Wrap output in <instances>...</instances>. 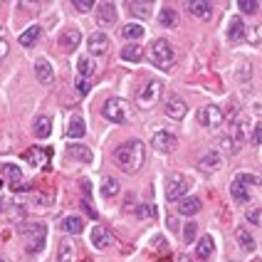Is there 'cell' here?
<instances>
[{
	"instance_id": "cell-1",
	"label": "cell",
	"mask_w": 262,
	"mask_h": 262,
	"mask_svg": "<svg viewBox=\"0 0 262 262\" xmlns=\"http://www.w3.org/2000/svg\"><path fill=\"white\" fill-rule=\"evenodd\" d=\"M114 163H117L124 173L141 171V166H144V144H141L139 139H131V141H124L121 146H117Z\"/></svg>"
},
{
	"instance_id": "cell-2",
	"label": "cell",
	"mask_w": 262,
	"mask_h": 262,
	"mask_svg": "<svg viewBox=\"0 0 262 262\" xmlns=\"http://www.w3.org/2000/svg\"><path fill=\"white\" fill-rule=\"evenodd\" d=\"M151 62H154L159 70H163V72H168V70L173 67L176 55H173V47H171L168 40H154V45H151Z\"/></svg>"
},
{
	"instance_id": "cell-3",
	"label": "cell",
	"mask_w": 262,
	"mask_h": 262,
	"mask_svg": "<svg viewBox=\"0 0 262 262\" xmlns=\"http://www.w3.org/2000/svg\"><path fill=\"white\" fill-rule=\"evenodd\" d=\"M104 119L114 121V124H126L129 121V106L124 99H106L102 106Z\"/></svg>"
},
{
	"instance_id": "cell-4",
	"label": "cell",
	"mask_w": 262,
	"mask_h": 262,
	"mask_svg": "<svg viewBox=\"0 0 262 262\" xmlns=\"http://www.w3.org/2000/svg\"><path fill=\"white\" fill-rule=\"evenodd\" d=\"M20 235H25V237H28V252H37V250H42V245H45L47 228H45L42 223L23 225V228H20Z\"/></svg>"
},
{
	"instance_id": "cell-5",
	"label": "cell",
	"mask_w": 262,
	"mask_h": 262,
	"mask_svg": "<svg viewBox=\"0 0 262 262\" xmlns=\"http://www.w3.org/2000/svg\"><path fill=\"white\" fill-rule=\"evenodd\" d=\"M161 92H163V84H161L159 79L146 82L144 89H141V94H139V106H141V109H151V106L161 99Z\"/></svg>"
},
{
	"instance_id": "cell-6",
	"label": "cell",
	"mask_w": 262,
	"mask_h": 262,
	"mask_svg": "<svg viewBox=\"0 0 262 262\" xmlns=\"http://www.w3.org/2000/svg\"><path fill=\"white\" fill-rule=\"evenodd\" d=\"M188 178L183 173H173L168 178V188H166V198L168 201H181L183 195H186V190H188Z\"/></svg>"
},
{
	"instance_id": "cell-7",
	"label": "cell",
	"mask_w": 262,
	"mask_h": 262,
	"mask_svg": "<svg viewBox=\"0 0 262 262\" xmlns=\"http://www.w3.org/2000/svg\"><path fill=\"white\" fill-rule=\"evenodd\" d=\"M198 121L203 124L205 129H218L220 124H223V112H220V106H215V104L203 106V109L198 112Z\"/></svg>"
},
{
	"instance_id": "cell-8",
	"label": "cell",
	"mask_w": 262,
	"mask_h": 262,
	"mask_svg": "<svg viewBox=\"0 0 262 262\" xmlns=\"http://www.w3.org/2000/svg\"><path fill=\"white\" fill-rule=\"evenodd\" d=\"M151 144H154V148L161 151V154H173L176 146H178V139H176L171 131H156L154 139H151Z\"/></svg>"
},
{
	"instance_id": "cell-9",
	"label": "cell",
	"mask_w": 262,
	"mask_h": 262,
	"mask_svg": "<svg viewBox=\"0 0 262 262\" xmlns=\"http://www.w3.org/2000/svg\"><path fill=\"white\" fill-rule=\"evenodd\" d=\"M188 114V104L183 102L178 94H171L168 99H166V117L176 119V121H181V119Z\"/></svg>"
},
{
	"instance_id": "cell-10",
	"label": "cell",
	"mask_w": 262,
	"mask_h": 262,
	"mask_svg": "<svg viewBox=\"0 0 262 262\" xmlns=\"http://www.w3.org/2000/svg\"><path fill=\"white\" fill-rule=\"evenodd\" d=\"M109 37L104 35V32H92L89 35V40H87V47H89V52L94 55V57H102V55H106L109 52Z\"/></svg>"
},
{
	"instance_id": "cell-11",
	"label": "cell",
	"mask_w": 262,
	"mask_h": 262,
	"mask_svg": "<svg viewBox=\"0 0 262 262\" xmlns=\"http://www.w3.org/2000/svg\"><path fill=\"white\" fill-rule=\"evenodd\" d=\"M112 243H114L112 230H109L106 225H94V230H92V245L97 250H106Z\"/></svg>"
},
{
	"instance_id": "cell-12",
	"label": "cell",
	"mask_w": 262,
	"mask_h": 262,
	"mask_svg": "<svg viewBox=\"0 0 262 262\" xmlns=\"http://www.w3.org/2000/svg\"><path fill=\"white\" fill-rule=\"evenodd\" d=\"M35 74H37V82L40 84H52L55 82V70H52V64L45 57H40L35 62Z\"/></svg>"
},
{
	"instance_id": "cell-13",
	"label": "cell",
	"mask_w": 262,
	"mask_h": 262,
	"mask_svg": "<svg viewBox=\"0 0 262 262\" xmlns=\"http://www.w3.org/2000/svg\"><path fill=\"white\" fill-rule=\"evenodd\" d=\"M198 168H201L203 173H213V171H220V168H223V156H220L218 151H210V154H205L203 159L198 161Z\"/></svg>"
},
{
	"instance_id": "cell-14",
	"label": "cell",
	"mask_w": 262,
	"mask_h": 262,
	"mask_svg": "<svg viewBox=\"0 0 262 262\" xmlns=\"http://www.w3.org/2000/svg\"><path fill=\"white\" fill-rule=\"evenodd\" d=\"M176 203H178V213H181V215H195V213H201V208H203L201 198H195V195H183V198L176 201Z\"/></svg>"
},
{
	"instance_id": "cell-15",
	"label": "cell",
	"mask_w": 262,
	"mask_h": 262,
	"mask_svg": "<svg viewBox=\"0 0 262 262\" xmlns=\"http://www.w3.org/2000/svg\"><path fill=\"white\" fill-rule=\"evenodd\" d=\"M67 156L74 159V163H92V159H94L92 148H87V146H82V144H70L67 146Z\"/></svg>"
},
{
	"instance_id": "cell-16",
	"label": "cell",
	"mask_w": 262,
	"mask_h": 262,
	"mask_svg": "<svg viewBox=\"0 0 262 262\" xmlns=\"http://www.w3.org/2000/svg\"><path fill=\"white\" fill-rule=\"evenodd\" d=\"M188 13L193 17L208 20V17H213V3H208V0H193V3H188Z\"/></svg>"
},
{
	"instance_id": "cell-17",
	"label": "cell",
	"mask_w": 262,
	"mask_h": 262,
	"mask_svg": "<svg viewBox=\"0 0 262 262\" xmlns=\"http://www.w3.org/2000/svg\"><path fill=\"white\" fill-rule=\"evenodd\" d=\"M23 159L28 161L32 168H40V166H45V163H47V151H45V148H40V146H32V148H28V151L23 154Z\"/></svg>"
},
{
	"instance_id": "cell-18",
	"label": "cell",
	"mask_w": 262,
	"mask_h": 262,
	"mask_svg": "<svg viewBox=\"0 0 262 262\" xmlns=\"http://www.w3.org/2000/svg\"><path fill=\"white\" fill-rule=\"evenodd\" d=\"M126 213H131L134 218H139V220H144V218H156V205H151V203H139V205H126Z\"/></svg>"
},
{
	"instance_id": "cell-19",
	"label": "cell",
	"mask_w": 262,
	"mask_h": 262,
	"mask_svg": "<svg viewBox=\"0 0 262 262\" xmlns=\"http://www.w3.org/2000/svg\"><path fill=\"white\" fill-rule=\"evenodd\" d=\"M97 15H99V23H102V25H112V23L117 20V5H114V3H99Z\"/></svg>"
},
{
	"instance_id": "cell-20",
	"label": "cell",
	"mask_w": 262,
	"mask_h": 262,
	"mask_svg": "<svg viewBox=\"0 0 262 262\" xmlns=\"http://www.w3.org/2000/svg\"><path fill=\"white\" fill-rule=\"evenodd\" d=\"M79 42H82V35H79L77 28H67L62 32V37H59V45H62L64 50H74Z\"/></svg>"
},
{
	"instance_id": "cell-21",
	"label": "cell",
	"mask_w": 262,
	"mask_h": 262,
	"mask_svg": "<svg viewBox=\"0 0 262 262\" xmlns=\"http://www.w3.org/2000/svg\"><path fill=\"white\" fill-rule=\"evenodd\" d=\"M228 37H230V42H240L245 37V23H243V17H233L228 23Z\"/></svg>"
},
{
	"instance_id": "cell-22",
	"label": "cell",
	"mask_w": 262,
	"mask_h": 262,
	"mask_svg": "<svg viewBox=\"0 0 262 262\" xmlns=\"http://www.w3.org/2000/svg\"><path fill=\"white\" fill-rule=\"evenodd\" d=\"M40 35H42V28H40V25H30V28L17 37V42L23 45V47H32V45L40 40Z\"/></svg>"
},
{
	"instance_id": "cell-23",
	"label": "cell",
	"mask_w": 262,
	"mask_h": 262,
	"mask_svg": "<svg viewBox=\"0 0 262 262\" xmlns=\"http://www.w3.org/2000/svg\"><path fill=\"white\" fill-rule=\"evenodd\" d=\"M32 131H35L37 139H47V136L52 134V119L50 117H37L35 119V124H32Z\"/></svg>"
},
{
	"instance_id": "cell-24",
	"label": "cell",
	"mask_w": 262,
	"mask_h": 262,
	"mask_svg": "<svg viewBox=\"0 0 262 262\" xmlns=\"http://www.w3.org/2000/svg\"><path fill=\"white\" fill-rule=\"evenodd\" d=\"M87 134V126H84V119L82 117H72L70 124H67V136L70 139H82Z\"/></svg>"
},
{
	"instance_id": "cell-25",
	"label": "cell",
	"mask_w": 262,
	"mask_h": 262,
	"mask_svg": "<svg viewBox=\"0 0 262 262\" xmlns=\"http://www.w3.org/2000/svg\"><path fill=\"white\" fill-rule=\"evenodd\" d=\"M213 255V237L210 235H203L201 240H198V245H195V257L198 260H208Z\"/></svg>"
},
{
	"instance_id": "cell-26",
	"label": "cell",
	"mask_w": 262,
	"mask_h": 262,
	"mask_svg": "<svg viewBox=\"0 0 262 262\" xmlns=\"http://www.w3.org/2000/svg\"><path fill=\"white\" fill-rule=\"evenodd\" d=\"M129 10L134 17H151V13H154V3H148V0L129 3Z\"/></svg>"
},
{
	"instance_id": "cell-27",
	"label": "cell",
	"mask_w": 262,
	"mask_h": 262,
	"mask_svg": "<svg viewBox=\"0 0 262 262\" xmlns=\"http://www.w3.org/2000/svg\"><path fill=\"white\" fill-rule=\"evenodd\" d=\"M62 228H64L70 235H79L84 230V220L79 218V215H67V218L62 220Z\"/></svg>"
},
{
	"instance_id": "cell-28",
	"label": "cell",
	"mask_w": 262,
	"mask_h": 262,
	"mask_svg": "<svg viewBox=\"0 0 262 262\" xmlns=\"http://www.w3.org/2000/svg\"><path fill=\"white\" fill-rule=\"evenodd\" d=\"M121 59H126V62H141V59H144V50H141V45H124V50H121Z\"/></svg>"
},
{
	"instance_id": "cell-29",
	"label": "cell",
	"mask_w": 262,
	"mask_h": 262,
	"mask_svg": "<svg viewBox=\"0 0 262 262\" xmlns=\"http://www.w3.org/2000/svg\"><path fill=\"white\" fill-rule=\"evenodd\" d=\"M235 237H237V243H240V248L248 250V252H252V250L257 248V243H255V237L245 230V228H237L235 230Z\"/></svg>"
},
{
	"instance_id": "cell-30",
	"label": "cell",
	"mask_w": 262,
	"mask_h": 262,
	"mask_svg": "<svg viewBox=\"0 0 262 262\" xmlns=\"http://www.w3.org/2000/svg\"><path fill=\"white\" fill-rule=\"evenodd\" d=\"M159 25H163V28H176V25H178V13H176L173 8H163L159 15Z\"/></svg>"
},
{
	"instance_id": "cell-31",
	"label": "cell",
	"mask_w": 262,
	"mask_h": 262,
	"mask_svg": "<svg viewBox=\"0 0 262 262\" xmlns=\"http://www.w3.org/2000/svg\"><path fill=\"white\" fill-rule=\"evenodd\" d=\"M121 35H124L126 40H134V42H136V40L144 37V28L136 25V23H131V25H124V28H121Z\"/></svg>"
},
{
	"instance_id": "cell-32",
	"label": "cell",
	"mask_w": 262,
	"mask_h": 262,
	"mask_svg": "<svg viewBox=\"0 0 262 262\" xmlns=\"http://www.w3.org/2000/svg\"><path fill=\"white\" fill-rule=\"evenodd\" d=\"M72 257H74V243H72V240H62L57 262H72Z\"/></svg>"
},
{
	"instance_id": "cell-33",
	"label": "cell",
	"mask_w": 262,
	"mask_h": 262,
	"mask_svg": "<svg viewBox=\"0 0 262 262\" xmlns=\"http://www.w3.org/2000/svg\"><path fill=\"white\" fill-rule=\"evenodd\" d=\"M3 173L10 178V183L17 186V183H23V171L15 166V163H3Z\"/></svg>"
},
{
	"instance_id": "cell-34",
	"label": "cell",
	"mask_w": 262,
	"mask_h": 262,
	"mask_svg": "<svg viewBox=\"0 0 262 262\" xmlns=\"http://www.w3.org/2000/svg\"><path fill=\"white\" fill-rule=\"evenodd\" d=\"M230 193H233V198L237 201V203H250V193H248V188H245L243 183L233 181V186H230Z\"/></svg>"
},
{
	"instance_id": "cell-35",
	"label": "cell",
	"mask_w": 262,
	"mask_h": 262,
	"mask_svg": "<svg viewBox=\"0 0 262 262\" xmlns=\"http://www.w3.org/2000/svg\"><path fill=\"white\" fill-rule=\"evenodd\" d=\"M117 193H119V181L117 178H112V176L104 178V183H102V195L104 198H114Z\"/></svg>"
},
{
	"instance_id": "cell-36",
	"label": "cell",
	"mask_w": 262,
	"mask_h": 262,
	"mask_svg": "<svg viewBox=\"0 0 262 262\" xmlns=\"http://www.w3.org/2000/svg\"><path fill=\"white\" fill-rule=\"evenodd\" d=\"M237 8L245 15H255L260 10V3H257V0H237Z\"/></svg>"
},
{
	"instance_id": "cell-37",
	"label": "cell",
	"mask_w": 262,
	"mask_h": 262,
	"mask_svg": "<svg viewBox=\"0 0 262 262\" xmlns=\"http://www.w3.org/2000/svg\"><path fill=\"white\" fill-rule=\"evenodd\" d=\"M77 70H79V77L89 79V74L94 72V64H92V59L89 57H82L79 62H77Z\"/></svg>"
},
{
	"instance_id": "cell-38",
	"label": "cell",
	"mask_w": 262,
	"mask_h": 262,
	"mask_svg": "<svg viewBox=\"0 0 262 262\" xmlns=\"http://www.w3.org/2000/svg\"><path fill=\"white\" fill-rule=\"evenodd\" d=\"M220 144H223V151H228V154H237V151H240V144H237L235 136H225Z\"/></svg>"
},
{
	"instance_id": "cell-39",
	"label": "cell",
	"mask_w": 262,
	"mask_h": 262,
	"mask_svg": "<svg viewBox=\"0 0 262 262\" xmlns=\"http://www.w3.org/2000/svg\"><path fill=\"white\" fill-rule=\"evenodd\" d=\"M235 181H237V183H243L245 188H248V186H257V183H260V178H257V176H252V173H237V176H235Z\"/></svg>"
},
{
	"instance_id": "cell-40",
	"label": "cell",
	"mask_w": 262,
	"mask_h": 262,
	"mask_svg": "<svg viewBox=\"0 0 262 262\" xmlns=\"http://www.w3.org/2000/svg\"><path fill=\"white\" fill-rule=\"evenodd\" d=\"M72 5L79 10V13H89V10L94 8V0H74Z\"/></svg>"
},
{
	"instance_id": "cell-41",
	"label": "cell",
	"mask_w": 262,
	"mask_h": 262,
	"mask_svg": "<svg viewBox=\"0 0 262 262\" xmlns=\"http://www.w3.org/2000/svg\"><path fill=\"white\" fill-rule=\"evenodd\" d=\"M260 139H262V126H260V124H252V134H250V141H252V146H260Z\"/></svg>"
},
{
	"instance_id": "cell-42",
	"label": "cell",
	"mask_w": 262,
	"mask_h": 262,
	"mask_svg": "<svg viewBox=\"0 0 262 262\" xmlns=\"http://www.w3.org/2000/svg\"><path fill=\"white\" fill-rule=\"evenodd\" d=\"M89 89H92V84H89V79H84V77H79V79H77V92H79V94H89Z\"/></svg>"
},
{
	"instance_id": "cell-43",
	"label": "cell",
	"mask_w": 262,
	"mask_h": 262,
	"mask_svg": "<svg viewBox=\"0 0 262 262\" xmlns=\"http://www.w3.org/2000/svg\"><path fill=\"white\" fill-rule=\"evenodd\" d=\"M195 230H198V228H195V223H188V225H186V230H183V237H186V243H193V237H195Z\"/></svg>"
},
{
	"instance_id": "cell-44",
	"label": "cell",
	"mask_w": 262,
	"mask_h": 262,
	"mask_svg": "<svg viewBox=\"0 0 262 262\" xmlns=\"http://www.w3.org/2000/svg\"><path fill=\"white\" fill-rule=\"evenodd\" d=\"M248 220L252 223V225H260V208H252V210H248Z\"/></svg>"
},
{
	"instance_id": "cell-45",
	"label": "cell",
	"mask_w": 262,
	"mask_h": 262,
	"mask_svg": "<svg viewBox=\"0 0 262 262\" xmlns=\"http://www.w3.org/2000/svg\"><path fill=\"white\" fill-rule=\"evenodd\" d=\"M8 50H10V47H8V42H5V40H0V62L8 57Z\"/></svg>"
},
{
	"instance_id": "cell-46",
	"label": "cell",
	"mask_w": 262,
	"mask_h": 262,
	"mask_svg": "<svg viewBox=\"0 0 262 262\" xmlns=\"http://www.w3.org/2000/svg\"><path fill=\"white\" fill-rule=\"evenodd\" d=\"M0 262H8V257H5V255H0Z\"/></svg>"
},
{
	"instance_id": "cell-47",
	"label": "cell",
	"mask_w": 262,
	"mask_h": 262,
	"mask_svg": "<svg viewBox=\"0 0 262 262\" xmlns=\"http://www.w3.org/2000/svg\"><path fill=\"white\" fill-rule=\"evenodd\" d=\"M0 210H3V201H0Z\"/></svg>"
}]
</instances>
